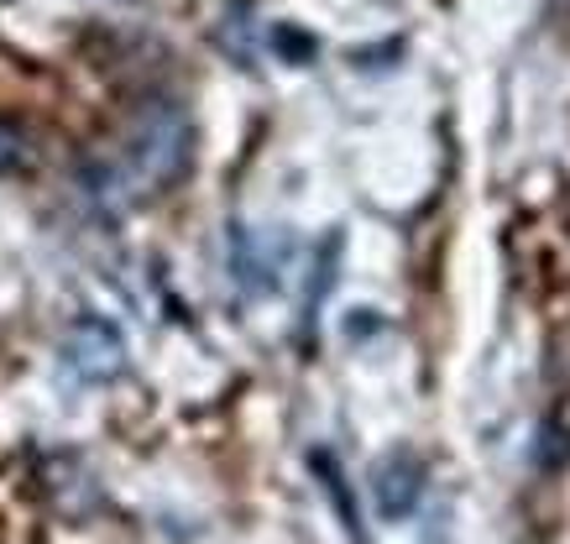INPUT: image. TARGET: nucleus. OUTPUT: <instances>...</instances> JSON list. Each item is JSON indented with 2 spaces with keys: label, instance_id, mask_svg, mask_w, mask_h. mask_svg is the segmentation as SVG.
Masks as SVG:
<instances>
[{
  "label": "nucleus",
  "instance_id": "obj_3",
  "mask_svg": "<svg viewBox=\"0 0 570 544\" xmlns=\"http://www.w3.org/2000/svg\"><path fill=\"white\" fill-rule=\"evenodd\" d=\"M424 492V466H419L409 451H393V456L377 461L372 472V497H377V513L382 518H409Z\"/></svg>",
  "mask_w": 570,
  "mask_h": 544
},
{
  "label": "nucleus",
  "instance_id": "obj_4",
  "mask_svg": "<svg viewBox=\"0 0 570 544\" xmlns=\"http://www.w3.org/2000/svg\"><path fill=\"white\" fill-rule=\"evenodd\" d=\"M21 168H32V137H27L21 121H6V116H0V178L21 174Z\"/></svg>",
  "mask_w": 570,
  "mask_h": 544
},
{
  "label": "nucleus",
  "instance_id": "obj_1",
  "mask_svg": "<svg viewBox=\"0 0 570 544\" xmlns=\"http://www.w3.org/2000/svg\"><path fill=\"white\" fill-rule=\"evenodd\" d=\"M189 147H194V131H189L184 106H174V100H147V106L131 116L126 137L116 141V152L100 162H89L85 184L100 205H116V210H121V205H141V199H153V194H163L168 184L184 178Z\"/></svg>",
  "mask_w": 570,
  "mask_h": 544
},
{
  "label": "nucleus",
  "instance_id": "obj_2",
  "mask_svg": "<svg viewBox=\"0 0 570 544\" xmlns=\"http://www.w3.org/2000/svg\"><path fill=\"white\" fill-rule=\"evenodd\" d=\"M63 367L79 383H110V377H121V367H126L121 335L110 330L105 319H79L69 330V340H63Z\"/></svg>",
  "mask_w": 570,
  "mask_h": 544
}]
</instances>
